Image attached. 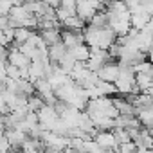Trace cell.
Masks as SVG:
<instances>
[{"label":"cell","mask_w":153,"mask_h":153,"mask_svg":"<svg viewBox=\"0 0 153 153\" xmlns=\"http://www.w3.org/2000/svg\"><path fill=\"white\" fill-rule=\"evenodd\" d=\"M36 115H38V123H40V126L43 128V130H49L51 131V128H52V124L58 121V114H56V110H54V106H51V105H43L38 112H36Z\"/></svg>","instance_id":"obj_1"},{"label":"cell","mask_w":153,"mask_h":153,"mask_svg":"<svg viewBox=\"0 0 153 153\" xmlns=\"http://www.w3.org/2000/svg\"><path fill=\"white\" fill-rule=\"evenodd\" d=\"M94 140L99 148L103 149H115L117 151V142H115V137H114V131L112 130H97V133L94 135Z\"/></svg>","instance_id":"obj_2"},{"label":"cell","mask_w":153,"mask_h":153,"mask_svg":"<svg viewBox=\"0 0 153 153\" xmlns=\"http://www.w3.org/2000/svg\"><path fill=\"white\" fill-rule=\"evenodd\" d=\"M119 70H121L119 63H115V61H108V63H105V65H103L96 74H97V78H99L101 81L114 83V81H115V78L119 76Z\"/></svg>","instance_id":"obj_3"},{"label":"cell","mask_w":153,"mask_h":153,"mask_svg":"<svg viewBox=\"0 0 153 153\" xmlns=\"http://www.w3.org/2000/svg\"><path fill=\"white\" fill-rule=\"evenodd\" d=\"M59 40L65 45V49H70V47L78 45V43H83V34H81V31L65 29V31H59Z\"/></svg>","instance_id":"obj_4"},{"label":"cell","mask_w":153,"mask_h":153,"mask_svg":"<svg viewBox=\"0 0 153 153\" xmlns=\"http://www.w3.org/2000/svg\"><path fill=\"white\" fill-rule=\"evenodd\" d=\"M7 63L15 65V67H18V68H25V67H29L31 59H29L27 56H24V54L18 51L16 45H13V47L9 49V52H7Z\"/></svg>","instance_id":"obj_5"},{"label":"cell","mask_w":153,"mask_h":153,"mask_svg":"<svg viewBox=\"0 0 153 153\" xmlns=\"http://www.w3.org/2000/svg\"><path fill=\"white\" fill-rule=\"evenodd\" d=\"M151 22V15H146V13H142V11H131L130 13V25H131V29H137V31H140L146 24H149Z\"/></svg>","instance_id":"obj_6"},{"label":"cell","mask_w":153,"mask_h":153,"mask_svg":"<svg viewBox=\"0 0 153 153\" xmlns=\"http://www.w3.org/2000/svg\"><path fill=\"white\" fill-rule=\"evenodd\" d=\"M67 51L70 52V56L76 61H87L88 59V54H90V47L85 45V43H78V45H74V47H70Z\"/></svg>","instance_id":"obj_7"},{"label":"cell","mask_w":153,"mask_h":153,"mask_svg":"<svg viewBox=\"0 0 153 153\" xmlns=\"http://www.w3.org/2000/svg\"><path fill=\"white\" fill-rule=\"evenodd\" d=\"M135 117L139 121V124L142 128H151V123H153V112L151 108H137L135 110Z\"/></svg>","instance_id":"obj_8"},{"label":"cell","mask_w":153,"mask_h":153,"mask_svg":"<svg viewBox=\"0 0 153 153\" xmlns=\"http://www.w3.org/2000/svg\"><path fill=\"white\" fill-rule=\"evenodd\" d=\"M61 27H65V29H68V31H83L85 22H83L81 18H78L76 15H70V16H67V18L61 22Z\"/></svg>","instance_id":"obj_9"},{"label":"cell","mask_w":153,"mask_h":153,"mask_svg":"<svg viewBox=\"0 0 153 153\" xmlns=\"http://www.w3.org/2000/svg\"><path fill=\"white\" fill-rule=\"evenodd\" d=\"M65 52H67V49H65V45H63L61 42H59V43H54V45H49V49H47L49 61L58 63V61H59V58H61Z\"/></svg>","instance_id":"obj_10"},{"label":"cell","mask_w":153,"mask_h":153,"mask_svg":"<svg viewBox=\"0 0 153 153\" xmlns=\"http://www.w3.org/2000/svg\"><path fill=\"white\" fill-rule=\"evenodd\" d=\"M40 36L42 40L49 45H54V43H59V29H45V31H40Z\"/></svg>","instance_id":"obj_11"},{"label":"cell","mask_w":153,"mask_h":153,"mask_svg":"<svg viewBox=\"0 0 153 153\" xmlns=\"http://www.w3.org/2000/svg\"><path fill=\"white\" fill-rule=\"evenodd\" d=\"M33 29H27V27H15V33H13V43L15 45H20V43H25L31 36Z\"/></svg>","instance_id":"obj_12"},{"label":"cell","mask_w":153,"mask_h":153,"mask_svg":"<svg viewBox=\"0 0 153 153\" xmlns=\"http://www.w3.org/2000/svg\"><path fill=\"white\" fill-rule=\"evenodd\" d=\"M88 25H94V27H106V25H108L106 11H97V13L88 20Z\"/></svg>","instance_id":"obj_13"},{"label":"cell","mask_w":153,"mask_h":153,"mask_svg":"<svg viewBox=\"0 0 153 153\" xmlns=\"http://www.w3.org/2000/svg\"><path fill=\"white\" fill-rule=\"evenodd\" d=\"M11 2L9 0H0V16H7L9 11H11Z\"/></svg>","instance_id":"obj_14"},{"label":"cell","mask_w":153,"mask_h":153,"mask_svg":"<svg viewBox=\"0 0 153 153\" xmlns=\"http://www.w3.org/2000/svg\"><path fill=\"white\" fill-rule=\"evenodd\" d=\"M137 153H153L151 148H137Z\"/></svg>","instance_id":"obj_15"},{"label":"cell","mask_w":153,"mask_h":153,"mask_svg":"<svg viewBox=\"0 0 153 153\" xmlns=\"http://www.w3.org/2000/svg\"><path fill=\"white\" fill-rule=\"evenodd\" d=\"M9 2H11V6H22L24 0H9Z\"/></svg>","instance_id":"obj_16"},{"label":"cell","mask_w":153,"mask_h":153,"mask_svg":"<svg viewBox=\"0 0 153 153\" xmlns=\"http://www.w3.org/2000/svg\"><path fill=\"white\" fill-rule=\"evenodd\" d=\"M76 153H87V151H76Z\"/></svg>","instance_id":"obj_17"}]
</instances>
